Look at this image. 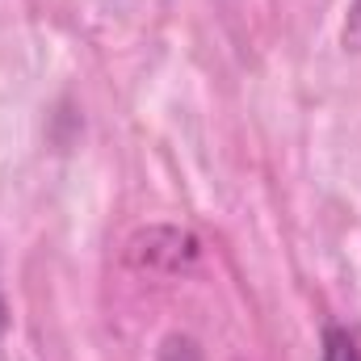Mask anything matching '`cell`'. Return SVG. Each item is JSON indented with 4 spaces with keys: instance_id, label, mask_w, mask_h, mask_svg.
Segmentation results:
<instances>
[{
    "instance_id": "cell-1",
    "label": "cell",
    "mask_w": 361,
    "mask_h": 361,
    "mask_svg": "<svg viewBox=\"0 0 361 361\" xmlns=\"http://www.w3.org/2000/svg\"><path fill=\"white\" fill-rule=\"evenodd\" d=\"M324 361H361L357 336L341 324H328L324 328Z\"/></svg>"
},
{
    "instance_id": "cell-2",
    "label": "cell",
    "mask_w": 361,
    "mask_h": 361,
    "mask_svg": "<svg viewBox=\"0 0 361 361\" xmlns=\"http://www.w3.org/2000/svg\"><path fill=\"white\" fill-rule=\"evenodd\" d=\"M341 47L361 55V0L349 4V17H345V30H341Z\"/></svg>"
},
{
    "instance_id": "cell-3",
    "label": "cell",
    "mask_w": 361,
    "mask_h": 361,
    "mask_svg": "<svg viewBox=\"0 0 361 361\" xmlns=\"http://www.w3.org/2000/svg\"><path fill=\"white\" fill-rule=\"evenodd\" d=\"M4 328H8V302H4V286H0V336H4Z\"/></svg>"
}]
</instances>
